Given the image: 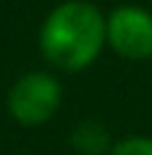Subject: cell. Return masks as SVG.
Instances as JSON below:
<instances>
[{
  "label": "cell",
  "mask_w": 152,
  "mask_h": 155,
  "mask_svg": "<svg viewBox=\"0 0 152 155\" xmlns=\"http://www.w3.org/2000/svg\"><path fill=\"white\" fill-rule=\"evenodd\" d=\"M106 41L103 14L82 0L57 5L41 27V52L44 57L63 71L87 68Z\"/></svg>",
  "instance_id": "cell-1"
},
{
  "label": "cell",
  "mask_w": 152,
  "mask_h": 155,
  "mask_svg": "<svg viewBox=\"0 0 152 155\" xmlns=\"http://www.w3.org/2000/svg\"><path fill=\"white\" fill-rule=\"evenodd\" d=\"M63 90L60 82L49 74H27L22 76L8 93V109L16 123L22 125H41L46 123L60 106Z\"/></svg>",
  "instance_id": "cell-2"
},
{
  "label": "cell",
  "mask_w": 152,
  "mask_h": 155,
  "mask_svg": "<svg viewBox=\"0 0 152 155\" xmlns=\"http://www.w3.org/2000/svg\"><path fill=\"white\" fill-rule=\"evenodd\" d=\"M106 38L117 54L128 60L152 57V16L144 8L122 5L106 22Z\"/></svg>",
  "instance_id": "cell-3"
},
{
  "label": "cell",
  "mask_w": 152,
  "mask_h": 155,
  "mask_svg": "<svg viewBox=\"0 0 152 155\" xmlns=\"http://www.w3.org/2000/svg\"><path fill=\"white\" fill-rule=\"evenodd\" d=\"M112 155H152V139H144V136L125 139L112 150Z\"/></svg>",
  "instance_id": "cell-4"
}]
</instances>
